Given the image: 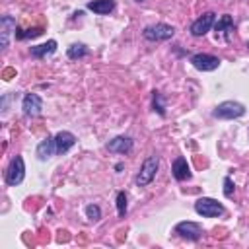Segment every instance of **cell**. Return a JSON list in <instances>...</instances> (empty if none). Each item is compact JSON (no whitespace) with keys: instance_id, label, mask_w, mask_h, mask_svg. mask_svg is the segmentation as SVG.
Wrapping results in <instances>:
<instances>
[{"instance_id":"6da1fadb","label":"cell","mask_w":249,"mask_h":249,"mask_svg":"<svg viewBox=\"0 0 249 249\" xmlns=\"http://www.w3.org/2000/svg\"><path fill=\"white\" fill-rule=\"evenodd\" d=\"M158 167H160V158H158L156 154H154V156H148V158L144 160V163H142L138 175H136V185H138V187H146V185H150L152 179L156 177Z\"/></svg>"},{"instance_id":"7a4b0ae2","label":"cell","mask_w":249,"mask_h":249,"mask_svg":"<svg viewBox=\"0 0 249 249\" xmlns=\"http://www.w3.org/2000/svg\"><path fill=\"white\" fill-rule=\"evenodd\" d=\"M195 210H196V214H200V216H204V218H218V216L224 214V206H222L218 200L208 198V196L198 198V200L195 202Z\"/></svg>"},{"instance_id":"3957f363","label":"cell","mask_w":249,"mask_h":249,"mask_svg":"<svg viewBox=\"0 0 249 249\" xmlns=\"http://www.w3.org/2000/svg\"><path fill=\"white\" fill-rule=\"evenodd\" d=\"M142 35L148 41H167L175 35V29L173 25H167V23H154V25L144 27Z\"/></svg>"},{"instance_id":"277c9868","label":"cell","mask_w":249,"mask_h":249,"mask_svg":"<svg viewBox=\"0 0 249 249\" xmlns=\"http://www.w3.org/2000/svg\"><path fill=\"white\" fill-rule=\"evenodd\" d=\"M25 177V163H23V158L21 156H14L8 169H6V183L10 187H16L23 181Z\"/></svg>"},{"instance_id":"5b68a950","label":"cell","mask_w":249,"mask_h":249,"mask_svg":"<svg viewBox=\"0 0 249 249\" xmlns=\"http://www.w3.org/2000/svg\"><path fill=\"white\" fill-rule=\"evenodd\" d=\"M245 113V107L241 105V103H237V101H222L214 111H212V115L216 117V119H237V117H241Z\"/></svg>"},{"instance_id":"8992f818","label":"cell","mask_w":249,"mask_h":249,"mask_svg":"<svg viewBox=\"0 0 249 249\" xmlns=\"http://www.w3.org/2000/svg\"><path fill=\"white\" fill-rule=\"evenodd\" d=\"M191 64L196 68V70H202V72H212L220 66V58L214 56V54H206V53H196L191 56Z\"/></svg>"},{"instance_id":"52a82bcc","label":"cell","mask_w":249,"mask_h":249,"mask_svg":"<svg viewBox=\"0 0 249 249\" xmlns=\"http://www.w3.org/2000/svg\"><path fill=\"white\" fill-rule=\"evenodd\" d=\"M214 23H216V14H214V12H206V14H202L198 19L193 21L191 33H193L195 37H202V35H206V33L210 31V27H212Z\"/></svg>"},{"instance_id":"ba28073f","label":"cell","mask_w":249,"mask_h":249,"mask_svg":"<svg viewBox=\"0 0 249 249\" xmlns=\"http://www.w3.org/2000/svg\"><path fill=\"white\" fill-rule=\"evenodd\" d=\"M216 39H222V41H230L231 37H233V31H235V27H233V19H231V16L230 14H224L218 21H216Z\"/></svg>"},{"instance_id":"9c48e42d","label":"cell","mask_w":249,"mask_h":249,"mask_svg":"<svg viewBox=\"0 0 249 249\" xmlns=\"http://www.w3.org/2000/svg\"><path fill=\"white\" fill-rule=\"evenodd\" d=\"M21 109L25 117H37L43 109V99L37 93H25L23 101H21Z\"/></svg>"},{"instance_id":"30bf717a","label":"cell","mask_w":249,"mask_h":249,"mask_svg":"<svg viewBox=\"0 0 249 249\" xmlns=\"http://www.w3.org/2000/svg\"><path fill=\"white\" fill-rule=\"evenodd\" d=\"M175 231H177L181 237L191 239V241H196V239L200 237V233H202V230H200V226H198L196 222H179V224L175 226Z\"/></svg>"},{"instance_id":"8fae6325","label":"cell","mask_w":249,"mask_h":249,"mask_svg":"<svg viewBox=\"0 0 249 249\" xmlns=\"http://www.w3.org/2000/svg\"><path fill=\"white\" fill-rule=\"evenodd\" d=\"M16 19L12 16H2L0 18V45L2 49H6L10 45V35L12 31H16Z\"/></svg>"},{"instance_id":"7c38bea8","label":"cell","mask_w":249,"mask_h":249,"mask_svg":"<svg viewBox=\"0 0 249 249\" xmlns=\"http://www.w3.org/2000/svg\"><path fill=\"white\" fill-rule=\"evenodd\" d=\"M54 144H56V154H66L74 144H76V136L68 130H60L54 136Z\"/></svg>"},{"instance_id":"4fadbf2b","label":"cell","mask_w":249,"mask_h":249,"mask_svg":"<svg viewBox=\"0 0 249 249\" xmlns=\"http://www.w3.org/2000/svg\"><path fill=\"white\" fill-rule=\"evenodd\" d=\"M107 150L113 154H128L132 150V140L128 136H115L107 142Z\"/></svg>"},{"instance_id":"5bb4252c","label":"cell","mask_w":249,"mask_h":249,"mask_svg":"<svg viewBox=\"0 0 249 249\" xmlns=\"http://www.w3.org/2000/svg\"><path fill=\"white\" fill-rule=\"evenodd\" d=\"M54 152H56L54 136H47V138H43V140L39 142V146H37V158H39L41 161H47Z\"/></svg>"},{"instance_id":"9a60e30c","label":"cell","mask_w":249,"mask_h":249,"mask_svg":"<svg viewBox=\"0 0 249 249\" xmlns=\"http://www.w3.org/2000/svg\"><path fill=\"white\" fill-rule=\"evenodd\" d=\"M171 171H173V177L177 181H185V179L191 177V167H189V163H187V160L183 156L175 158V161L171 165Z\"/></svg>"},{"instance_id":"2e32d148","label":"cell","mask_w":249,"mask_h":249,"mask_svg":"<svg viewBox=\"0 0 249 249\" xmlns=\"http://www.w3.org/2000/svg\"><path fill=\"white\" fill-rule=\"evenodd\" d=\"M88 10L105 16L115 10V0H91V2H88Z\"/></svg>"},{"instance_id":"e0dca14e","label":"cell","mask_w":249,"mask_h":249,"mask_svg":"<svg viewBox=\"0 0 249 249\" xmlns=\"http://www.w3.org/2000/svg\"><path fill=\"white\" fill-rule=\"evenodd\" d=\"M54 51H56V41L51 39V41H47V43H43V45L31 47V56H35V58H45L47 54H53Z\"/></svg>"},{"instance_id":"ac0fdd59","label":"cell","mask_w":249,"mask_h":249,"mask_svg":"<svg viewBox=\"0 0 249 249\" xmlns=\"http://www.w3.org/2000/svg\"><path fill=\"white\" fill-rule=\"evenodd\" d=\"M88 54V49H86V45H82V43H74L70 49H68V56L70 58H82V56H86Z\"/></svg>"},{"instance_id":"d6986e66","label":"cell","mask_w":249,"mask_h":249,"mask_svg":"<svg viewBox=\"0 0 249 249\" xmlns=\"http://www.w3.org/2000/svg\"><path fill=\"white\" fill-rule=\"evenodd\" d=\"M152 105H154V111H158L161 117L165 115V105H163V95L160 91H152Z\"/></svg>"},{"instance_id":"ffe728a7","label":"cell","mask_w":249,"mask_h":249,"mask_svg":"<svg viewBox=\"0 0 249 249\" xmlns=\"http://www.w3.org/2000/svg\"><path fill=\"white\" fill-rule=\"evenodd\" d=\"M18 33H16V37L18 39H33V37H39L41 33H43V29L41 27H33V29H27V31H23V29H16Z\"/></svg>"},{"instance_id":"44dd1931","label":"cell","mask_w":249,"mask_h":249,"mask_svg":"<svg viewBox=\"0 0 249 249\" xmlns=\"http://www.w3.org/2000/svg\"><path fill=\"white\" fill-rule=\"evenodd\" d=\"M86 216H88L91 222H97V220L101 218V210H99V206H95V204H88V206H86Z\"/></svg>"},{"instance_id":"7402d4cb","label":"cell","mask_w":249,"mask_h":249,"mask_svg":"<svg viewBox=\"0 0 249 249\" xmlns=\"http://www.w3.org/2000/svg\"><path fill=\"white\" fill-rule=\"evenodd\" d=\"M117 212H119V216L126 214V195L123 191L117 195Z\"/></svg>"},{"instance_id":"603a6c76","label":"cell","mask_w":249,"mask_h":249,"mask_svg":"<svg viewBox=\"0 0 249 249\" xmlns=\"http://www.w3.org/2000/svg\"><path fill=\"white\" fill-rule=\"evenodd\" d=\"M224 195L226 196H231V179L230 177L224 179Z\"/></svg>"},{"instance_id":"cb8c5ba5","label":"cell","mask_w":249,"mask_h":249,"mask_svg":"<svg viewBox=\"0 0 249 249\" xmlns=\"http://www.w3.org/2000/svg\"><path fill=\"white\" fill-rule=\"evenodd\" d=\"M136 2H142V0H136Z\"/></svg>"}]
</instances>
